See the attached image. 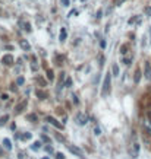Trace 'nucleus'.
I'll list each match as a JSON object with an SVG mask.
<instances>
[{"mask_svg": "<svg viewBox=\"0 0 151 159\" xmlns=\"http://www.w3.org/2000/svg\"><path fill=\"white\" fill-rule=\"evenodd\" d=\"M2 63L6 64V66H11V64H13V57H12L11 54L3 55V57H2Z\"/></svg>", "mask_w": 151, "mask_h": 159, "instance_id": "7ed1b4c3", "label": "nucleus"}, {"mask_svg": "<svg viewBox=\"0 0 151 159\" xmlns=\"http://www.w3.org/2000/svg\"><path fill=\"white\" fill-rule=\"evenodd\" d=\"M69 150H71L72 153H76L78 156H81V158H82V150H81V149H78L76 146H69Z\"/></svg>", "mask_w": 151, "mask_h": 159, "instance_id": "0eeeda50", "label": "nucleus"}, {"mask_svg": "<svg viewBox=\"0 0 151 159\" xmlns=\"http://www.w3.org/2000/svg\"><path fill=\"white\" fill-rule=\"evenodd\" d=\"M47 121H49L50 124H53L54 127H57V128H62V124L56 120V118H53V117H49V118H47Z\"/></svg>", "mask_w": 151, "mask_h": 159, "instance_id": "39448f33", "label": "nucleus"}, {"mask_svg": "<svg viewBox=\"0 0 151 159\" xmlns=\"http://www.w3.org/2000/svg\"><path fill=\"white\" fill-rule=\"evenodd\" d=\"M113 75H114V76H119V67H118V64H113Z\"/></svg>", "mask_w": 151, "mask_h": 159, "instance_id": "2eb2a0df", "label": "nucleus"}, {"mask_svg": "<svg viewBox=\"0 0 151 159\" xmlns=\"http://www.w3.org/2000/svg\"><path fill=\"white\" fill-rule=\"evenodd\" d=\"M76 123H78L79 126H85L87 124V121H88V117L85 114H82V112H79V114H76Z\"/></svg>", "mask_w": 151, "mask_h": 159, "instance_id": "f03ea898", "label": "nucleus"}, {"mask_svg": "<svg viewBox=\"0 0 151 159\" xmlns=\"http://www.w3.org/2000/svg\"><path fill=\"white\" fill-rule=\"evenodd\" d=\"M16 83H18V85H22V83H24V77H19V79L16 80Z\"/></svg>", "mask_w": 151, "mask_h": 159, "instance_id": "b1692460", "label": "nucleus"}, {"mask_svg": "<svg viewBox=\"0 0 151 159\" xmlns=\"http://www.w3.org/2000/svg\"><path fill=\"white\" fill-rule=\"evenodd\" d=\"M145 126H147V128H148V132L151 133V121H147V123H145Z\"/></svg>", "mask_w": 151, "mask_h": 159, "instance_id": "412c9836", "label": "nucleus"}, {"mask_svg": "<svg viewBox=\"0 0 151 159\" xmlns=\"http://www.w3.org/2000/svg\"><path fill=\"white\" fill-rule=\"evenodd\" d=\"M140 79H141V70H136V71H135V77H134L135 83L140 82Z\"/></svg>", "mask_w": 151, "mask_h": 159, "instance_id": "ddd939ff", "label": "nucleus"}, {"mask_svg": "<svg viewBox=\"0 0 151 159\" xmlns=\"http://www.w3.org/2000/svg\"><path fill=\"white\" fill-rule=\"evenodd\" d=\"M72 85V80L71 79H66V86H71Z\"/></svg>", "mask_w": 151, "mask_h": 159, "instance_id": "bb28decb", "label": "nucleus"}, {"mask_svg": "<svg viewBox=\"0 0 151 159\" xmlns=\"http://www.w3.org/2000/svg\"><path fill=\"white\" fill-rule=\"evenodd\" d=\"M62 3H63V6H69V0H62Z\"/></svg>", "mask_w": 151, "mask_h": 159, "instance_id": "a878e982", "label": "nucleus"}, {"mask_svg": "<svg viewBox=\"0 0 151 159\" xmlns=\"http://www.w3.org/2000/svg\"><path fill=\"white\" fill-rule=\"evenodd\" d=\"M7 120H9V115H3V117L0 118V126H5Z\"/></svg>", "mask_w": 151, "mask_h": 159, "instance_id": "4468645a", "label": "nucleus"}, {"mask_svg": "<svg viewBox=\"0 0 151 159\" xmlns=\"http://www.w3.org/2000/svg\"><path fill=\"white\" fill-rule=\"evenodd\" d=\"M140 153V145L138 143H134V149H132V158H136Z\"/></svg>", "mask_w": 151, "mask_h": 159, "instance_id": "6e6552de", "label": "nucleus"}, {"mask_svg": "<svg viewBox=\"0 0 151 159\" xmlns=\"http://www.w3.org/2000/svg\"><path fill=\"white\" fill-rule=\"evenodd\" d=\"M110 83H112V75L107 73L106 77H104V82H103V89H101V96L103 98H106L110 93Z\"/></svg>", "mask_w": 151, "mask_h": 159, "instance_id": "f257e3e1", "label": "nucleus"}, {"mask_svg": "<svg viewBox=\"0 0 151 159\" xmlns=\"http://www.w3.org/2000/svg\"><path fill=\"white\" fill-rule=\"evenodd\" d=\"M145 13H147V16H151V7H147V9H145Z\"/></svg>", "mask_w": 151, "mask_h": 159, "instance_id": "4be33fe9", "label": "nucleus"}, {"mask_svg": "<svg viewBox=\"0 0 151 159\" xmlns=\"http://www.w3.org/2000/svg\"><path fill=\"white\" fill-rule=\"evenodd\" d=\"M19 45H21V47H22L25 51L31 50V45H29V43H28V41H25V39H21V41H19Z\"/></svg>", "mask_w": 151, "mask_h": 159, "instance_id": "423d86ee", "label": "nucleus"}, {"mask_svg": "<svg viewBox=\"0 0 151 159\" xmlns=\"http://www.w3.org/2000/svg\"><path fill=\"white\" fill-rule=\"evenodd\" d=\"M131 61H132V57H125V59H123V63H125V64H129Z\"/></svg>", "mask_w": 151, "mask_h": 159, "instance_id": "f3484780", "label": "nucleus"}, {"mask_svg": "<svg viewBox=\"0 0 151 159\" xmlns=\"http://www.w3.org/2000/svg\"><path fill=\"white\" fill-rule=\"evenodd\" d=\"M144 75L148 80H151V63H145V71H144Z\"/></svg>", "mask_w": 151, "mask_h": 159, "instance_id": "20e7f679", "label": "nucleus"}, {"mask_svg": "<svg viewBox=\"0 0 151 159\" xmlns=\"http://www.w3.org/2000/svg\"><path fill=\"white\" fill-rule=\"evenodd\" d=\"M66 29H65V28H62V31H60V35H59V39H60L62 43H63V41H65V39H66Z\"/></svg>", "mask_w": 151, "mask_h": 159, "instance_id": "9b49d317", "label": "nucleus"}, {"mask_svg": "<svg viewBox=\"0 0 151 159\" xmlns=\"http://www.w3.org/2000/svg\"><path fill=\"white\" fill-rule=\"evenodd\" d=\"M47 77H49L50 80H53V77H54V76H53V71H51V70L47 71Z\"/></svg>", "mask_w": 151, "mask_h": 159, "instance_id": "6ab92c4d", "label": "nucleus"}, {"mask_svg": "<svg viewBox=\"0 0 151 159\" xmlns=\"http://www.w3.org/2000/svg\"><path fill=\"white\" fill-rule=\"evenodd\" d=\"M150 117H151V111H150Z\"/></svg>", "mask_w": 151, "mask_h": 159, "instance_id": "c85d7f7f", "label": "nucleus"}, {"mask_svg": "<svg viewBox=\"0 0 151 159\" xmlns=\"http://www.w3.org/2000/svg\"><path fill=\"white\" fill-rule=\"evenodd\" d=\"M45 150H47V152H53V149H51V146H47V148H45Z\"/></svg>", "mask_w": 151, "mask_h": 159, "instance_id": "cd10ccee", "label": "nucleus"}, {"mask_svg": "<svg viewBox=\"0 0 151 159\" xmlns=\"http://www.w3.org/2000/svg\"><path fill=\"white\" fill-rule=\"evenodd\" d=\"M56 159H65L63 153H56Z\"/></svg>", "mask_w": 151, "mask_h": 159, "instance_id": "5701e85b", "label": "nucleus"}, {"mask_svg": "<svg viewBox=\"0 0 151 159\" xmlns=\"http://www.w3.org/2000/svg\"><path fill=\"white\" fill-rule=\"evenodd\" d=\"M37 95H38V96H41V99L45 98V93L44 92H38V91H37Z\"/></svg>", "mask_w": 151, "mask_h": 159, "instance_id": "aec40b11", "label": "nucleus"}, {"mask_svg": "<svg viewBox=\"0 0 151 159\" xmlns=\"http://www.w3.org/2000/svg\"><path fill=\"white\" fill-rule=\"evenodd\" d=\"M19 25L22 26V29H24V31H27V32H29V31H31V25H29L28 22L25 23V22H22V21H21V22H19Z\"/></svg>", "mask_w": 151, "mask_h": 159, "instance_id": "9d476101", "label": "nucleus"}, {"mask_svg": "<svg viewBox=\"0 0 151 159\" xmlns=\"http://www.w3.org/2000/svg\"><path fill=\"white\" fill-rule=\"evenodd\" d=\"M40 148H41V143H40V142H35V143L32 145V149H34V150H35V149H40Z\"/></svg>", "mask_w": 151, "mask_h": 159, "instance_id": "dca6fc26", "label": "nucleus"}, {"mask_svg": "<svg viewBox=\"0 0 151 159\" xmlns=\"http://www.w3.org/2000/svg\"><path fill=\"white\" fill-rule=\"evenodd\" d=\"M3 145H5V148L7 149V150H12V143L9 139H3Z\"/></svg>", "mask_w": 151, "mask_h": 159, "instance_id": "f8f14e48", "label": "nucleus"}, {"mask_svg": "<svg viewBox=\"0 0 151 159\" xmlns=\"http://www.w3.org/2000/svg\"><path fill=\"white\" fill-rule=\"evenodd\" d=\"M22 139H24V140H29V139H31V133H27V134H24Z\"/></svg>", "mask_w": 151, "mask_h": 159, "instance_id": "a211bd4d", "label": "nucleus"}, {"mask_svg": "<svg viewBox=\"0 0 151 159\" xmlns=\"http://www.w3.org/2000/svg\"><path fill=\"white\" fill-rule=\"evenodd\" d=\"M94 134H97V136H98V134H101V133H100V128H97V127H95V128H94Z\"/></svg>", "mask_w": 151, "mask_h": 159, "instance_id": "393cba45", "label": "nucleus"}, {"mask_svg": "<svg viewBox=\"0 0 151 159\" xmlns=\"http://www.w3.org/2000/svg\"><path fill=\"white\" fill-rule=\"evenodd\" d=\"M25 107H27V99H25V101H22L21 104H18L15 110H16V112H21V111H22L24 108H25Z\"/></svg>", "mask_w": 151, "mask_h": 159, "instance_id": "1a4fd4ad", "label": "nucleus"}]
</instances>
